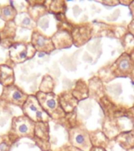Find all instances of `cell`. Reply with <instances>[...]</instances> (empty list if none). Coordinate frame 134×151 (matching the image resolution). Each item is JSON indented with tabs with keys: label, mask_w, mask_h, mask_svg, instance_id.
Masks as SVG:
<instances>
[{
	"label": "cell",
	"mask_w": 134,
	"mask_h": 151,
	"mask_svg": "<svg viewBox=\"0 0 134 151\" xmlns=\"http://www.w3.org/2000/svg\"><path fill=\"white\" fill-rule=\"evenodd\" d=\"M36 98L44 111L51 119L59 120L65 117L66 113L62 109L59 101V96L54 93H43L38 91Z\"/></svg>",
	"instance_id": "cell-1"
},
{
	"label": "cell",
	"mask_w": 134,
	"mask_h": 151,
	"mask_svg": "<svg viewBox=\"0 0 134 151\" xmlns=\"http://www.w3.org/2000/svg\"><path fill=\"white\" fill-rule=\"evenodd\" d=\"M35 123L25 115L14 117L11 123V130L9 133V136L14 142L23 137L33 139L35 135Z\"/></svg>",
	"instance_id": "cell-2"
},
{
	"label": "cell",
	"mask_w": 134,
	"mask_h": 151,
	"mask_svg": "<svg viewBox=\"0 0 134 151\" xmlns=\"http://www.w3.org/2000/svg\"><path fill=\"white\" fill-rule=\"evenodd\" d=\"M110 72L115 77H129L134 82V61L125 52L110 65Z\"/></svg>",
	"instance_id": "cell-3"
},
{
	"label": "cell",
	"mask_w": 134,
	"mask_h": 151,
	"mask_svg": "<svg viewBox=\"0 0 134 151\" xmlns=\"http://www.w3.org/2000/svg\"><path fill=\"white\" fill-rule=\"evenodd\" d=\"M24 115L30 118L35 123L48 122L51 118L42 108L35 95H28V99L22 106Z\"/></svg>",
	"instance_id": "cell-4"
},
{
	"label": "cell",
	"mask_w": 134,
	"mask_h": 151,
	"mask_svg": "<svg viewBox=\"0 0 134 151\" xmlns=\"http://www.w3.org/2000/svg\"><path fill=\"white\" fill-rule=\"evenodd\" d=\"M69 142L71 146L82 151H90L93 144L89 136V132L84 127H75L68 132Z\"/></svg>",
	"instance_id": "cell-5"
},
{
	"label": "cell",
	"mask_w": 134,
	"mask_h": 151,
	"mask_svg": "<svg viewBox=\"0 0 134 151\" xmlns=\"http://www.w3.org/2000/svg\"><path fill=\"white\" fill-rule=\"evenodd\" d=\"M35 52L36 50L31 43H16L12 45L9 48V56L12 61L15 63H22L24 61L31 58L35 54Z\"/></svg>",
	"instance_id": "cell-6"
},
{
	"label": "cell",
	"mask_w": 134,
	"mask_h": 151,
	"mask_svg": "<svg viewBox=\"0 0 134 151\" xmlns=\"http://www.w3.org/2000/svg\"><path fill=\"white\" fill-rule=\"evenodd\" d=\"M33 139L42 151L50 150L49 127L48 122H37L35 125V135Z\"/></svg>",
	"instance_id": "cell-7"
},
{
	"label": "cell",
	"mask_w": 134,
	"mask_h": 151,
	"mask_svg": "<svg viewBox=\"0 0 134 151\" xmlns=\"http://www.w3.org/2000/svg\"><path fill=\"white\" fill-rule=\"evenodd\" d=\"M28 95L21 91L15 85L5 87L0 99L8 103L14 104L22 108V106L28 99Z\"/></svg>",
	"instance_id": "cell-8"
},
{
	"label": "cell",
	"mask_w": 134,
	"mask_h": 151,
	"mask_svg": "<svg viewBox=\"0 0 134 151\" xmlns=\"http://www.w3.org/2000/svg\"><path fill=\"white\" fill-rule=\"evenodd\" d=\"M71 33L72 36L73 44L76 47H81L91 39L93 33V27L89 23L83 24L73 27Z\"/></svg>",
	"instance_id": "cell-9"
},
{
	"label": "cell",
	"mask_w": 134,
	"mask_h": 151,
	"mask_svg": "<svg viewBox=\"0 0 134 151\" xmlns=\"http://www.w3.org/2000/svg\"><path fill=\"white\" fill-rule=\"evenodd\" d=\"M99 103L101 104L105 116L108 118L109 121H113L118 117L127 116V109L116 106L112 101H110L105 95L101 99Z\"/></svg>",
	"instance_id": "cell-10"
},
{
	"label": "cell",
	"mask_w": 134,
	"mask_h": 151,
	"mask_svg": "<svg viewBox=\"0 0 134 151\" xmlns=\"http://www.w3.org/2000/svg\"><path fill=\"white\" fill-rule=\"evenodd\" d=\"M31 45L35 50L39 52H44L49 54L53 51L55 49L53 41L51 39L46 38L38 32H35L31 35Z\"/></svg>",
	"instance_id": "cell-11"
},
{
	"label": "cell",
	"mask_w": 134,
	"mask_h": 151,
	"mask_svg": "<svg viewBox=\"0 0 134 151\" xmlns=\"http://www.w3.org/2000/svg\"><path fill=\"white\" fill-rule=\"evenodd\" d=\"M55 49L68 48L73 44L71 33L66 29H61L56 32L51 38Z\"/></svg>",
	"instance_id": "cell-12"
},
{
	"label": "cell",
	"mask_w": 134,
	"mask_h": 151,
	"mask_svg": "<svg viewBox=\"0 0 134 151\" xmlns=\"http://www.w3.org/2000/svg\"><path fill=\"white\" fill-rule=\"evenodd\" d=\"M59 96V101L62 109L66 114L73 113L77 107L78 101L73 96L71 91H64Z\"/></svg>",
	"instance_id": "cell-13"
},
{
	"label": "cell",
	"mask_w": 134,
	"mask_h": 151,
	"mask_svg": "<svg viewBox=\"0 0 134 151\" xmlns=\"http://www.w3.org/2000/svg\"><path fill=\"white\" fill-rule=\"evenodd\" d=\"M115 141L127 151L134 148V129L119 133L115 137Z\"/></svg>",
	"instance_id": "cell-14"
},
{
	"label": "cell",
	"mask_w": 134,
	"mask_h": 151,
	"mask_svg": "<svg viewBox=\"0 0 134 151\" xmlns=\"http://www.w3.org/2000/svg\"><path fill=\"white\" fill-rule=\"evenodd\" d=\"M89 96L94 99H97L98 101L104 96L103 83L98 77H93L89 80Z\"/></svg>",
	"instance_id": "cell-15"
},
{
	"label": "cell",
	"mask_w": 134,
	"mask_h": 151,
	"mask_svg": "<svg viewBox=\"0 0 134 151\" xmlns=\"http://www.w3.org/2000/svg\"><path fill=\"white\" fill-rule=\"evenodd\" d=\"M73 96L77 99L78 101H82L87 99L89 96V87L83 80H78L75 83L72 91Z\"/></svg>",
	"instance_id": "cell-16"
},
{
	"label": "cell",
	"mask_w": 134,
	"mask_h": 151,
	"mask_svg": "<svg viewBox=\"0 0 134 151\" xmlns=\"http://www.w3.org/2000/svg\"><path fill=\"white\" fill-rule=\"evenodd\" d=\"M14 70L6 65H0V83L5 87H9L14 85Z\"/></svg>",
	"instance_id": "cell-17"
},
{
	"label": "cell",
	"mask_w": 134,
	"mask_h": 151,
	"mask_svg": "<svg viewBox=\"0 0 134 151\" xmlns=\"http://www.w3.org/2000/svg\"><path fill=\"white\" fill-rule=\"evenodd\" d=\"M89 136L91 139L93 146H98L105 148L106 145L108 143L109 139L106 136V134L101 131L89 132Z\"/></svg>",
	"instance_id": "cell-18"
},
{
	"label": "cell",
	"mask_w": 134,
	"mask_h": 151,
	"mask_svg": "<svg viewBox=\"0 0 134 151\" xmlns=\"http://www.w3.org/2000/svg\"><path fill=\"white\" fill-rule=\"evenodd\" d=\"M55 87V83L50 76H45L40 85L39 91L43 93H52Z\"/></svg>",
	"instance_id": "cell-19"
},
{
	"label": "cell",
	"mask_w": 134,
	"mask_h": 151,
	"mask_svg": "<svg viewBox=\"0 0 134 151\" xmlns=\"http://www.w3.org/2000/svg\"><path fill=\"white\" fill-rule=\"evenodd\" d=\"M16 16V9L11 6H5L0 8V17L4 21H12Z\"/></svg>",
	"instance_id": "cell-20"
},
{
	"label": "cell",
	"mask_w": 134,
	"mask_h": 151,
	"mask_svg": "<svg viewBox=\"0 0 134 151\" xmlns=\"http://www.w3.org/2000/svg\"><path fill=\"white\" fill-rule=\"evenodd\" d=\"M66 2L64 1H53L49 3V10L55 14L62 15L66 11Z\"/></svg>",
	"instance_id": "cell-21"
},
{
	"label": "cell",
	"mask_w": 134,
	"mask_h": 151,
	"mask_svg": "<svg viewBox=\"0 0 134 151\" xmlns=\"http://www.w3.org/2000/svg\"><path fill=\"white\" fill-rule=\"evenodd\" d=\"M13 144L14 141L9 134L0 136V151H9Z\"/></svg>",
	"instance_id": "cell-22"
},
{
	"label": "cell",
	"mask_w": 134,
	"mask_h": 151,
	"mask_svg": "<svg viewBox=\"0 0 134 151\" xmlns=\"http://www.w3.org/2000/svg\"><path fill=\"white\" fill-rule=\"evenodd\" d=\"M18 24L25 28H32L35 27V22L28 14H22L18 16Z\"/></svg>",
	"instance_id": "cell-23"
},
{
	"label": "cell",
	"mask_w": 134,
	"mask_h": 151,
	"mask_svg": "<svg viewBox=\"0 0 134 151\" xmlns=\"http://www.w3.org/2000/svg\"><path fill=\"white\" fill-rule=\"evenodd\" d=\"M58 151H82L71 145H65L59 149Z\"/></svg>",
	"instance_id": "cell-24"
},
{
	"label": "cell",
	"mask_w": 134,
	"mask_h": 151,
	"mask_svg": "<svg viewBox=\"0 0 134 151\" xmlns=\"http://www.w3.org/2000/svg\"><path fill=\"white\" fill-rule=\"evenodd\" d=\"M128 31L129 34L134 38V20H132L131 22L128 24Z\"/></svg>",
	"instance_id": "cell-25"
},
{
	"label": "cell",
	"mask_w": 134,
	"mask_h": 151,
	"mask_svg": "<svg viewBox=\"0 0 134 151\" xmlns=\"http://www.w3.org/2000/svg\"><path fill=\"white\" fill-rule=\"evenodd\" d=\"M101 2L103 5H106V6H116V5H118L120 3L119 1H103V2Z\"/></svg>",
	"instance_id": "cell-26"
},
{
	"label": "cell",
	"mask_w": 134,
	"mask_h": 151,
	"mask_svg": "<svg viewBox=\"0 0 134 151\" xmlns=\"http://www.w3.org/2000/svg\"><path fill=\"white\" fill-rule=\"evenodd\" d=\"M127 116H129L132 120H134V105L133 107L127 109Z\"/></svg>",
	"instance_id": "cell-27"
},
{
	"label": "cell",
	"mask_w": 134,
	"mask_h": 151,
	"mask_svg": "<svg viewBox=\"0 0 134 151\" xmlns=\"http://www.w3.org/2000/svg\"><path fill=\"white\" fill-rule=\"evenodd\" d=\"M129 8V10H130V13H131L133 20H134V1H133V2L130 4Z\"/></svg>",
	"instance_id": "cell-28"
},
{
	"label": "cell",
	"mask_w": 134,
	"mask_h": 151,
	"mask_svg": "<svg viewBox=\"0 0 134 151\" xmlns=\"http://www.w3.org/2000/svg\"><path fill=\"white\" fill-rule=\"evenodd\" d=\"M90 151H107L105 148L103 147H98V146H93V148L91 149Z\"/></svg>",
	"instance_id": "cell-29"
},
{
	"label": "cell",
	"mask_w": 134,
	"mask_h": 151,
	"mask_svg": "<svg viewBox=\"0 0 134 151\" xmlns=\"http://www.w3.org/2000/svg\"><path fill=\"white\" fill-rule=\"evenodd\" d=\"M120 4H122V5H125V6H130L132 2H133V0H129V1H119Z\"/></svg>",
	"instance_id": "cell-30"
},
{
	"label": "cell",
	"mask_w": 134,
	"mask_h": 151,
	"mask_svg": "<svg viewBox=\"0 0 134 151\" xmlns=\"http://www.w3.org/2000/svg\"><path fill=\"white\" fill-rule=\"evenodd\" d=\"M128 151H134V148L131 149V150H128Z\"/></svg>",
	"instance_id": "cell-31"
},
{
	"label": "cell",
	"mask_w": 134,
	"mask_h": 151,
	"mask_svg": "<svg viewBox=\"0 0 134 151\" xmlns=\"http://www.w3.org/2000/svg\"><path fill=\"white\" fill-rule=\"evenodd\" d=\"M0 42H1V40H0Z\"/></svg>",
	"instance_id": "cell-32"
}]
</instances>
